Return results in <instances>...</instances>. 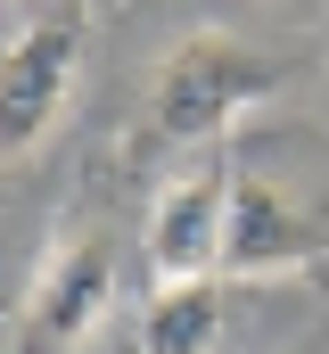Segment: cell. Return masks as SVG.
Wrapping results in <instances>:
<instances>
[{"instance_id": "1", "label": "cell", "mask_w": 329, "mask_h": 354, "mask_svg": "<svg viewBox=\"0 0 329 354\" xmlns=\"http://www.w3.org/2000/svg\"><path fill=\"white\" fill-rule=\"evenodd\" d=\"M280 91H288V58L280 50L239 41L223 25H198L149 75V107L140 115H149V140H164V149H214L239 115H255Z\"/></svg>"}, {"instance_id": "2", "label": "cell", "mask_w": 329, "mask_h": 354, "mask_svg": "<svg viewBox=\"0 0 329 354\" xmlns=\"http://www.w3.org/2000/svg\"><path fill=\"white\" fill-rule=\"evenodd\" d=\"M82 83V8L25 17L0 50V157H33Z\"/></svg>"}, {"instance_id": "3", "label": "cell", "mask_w": 329, "mask_h": 354, "mask_svg": "<svg viewBox=\"0 0 329 354\" xmlns=\"http://www.w3.org/2000/svg\"><path fill=\"white\" fill-rule=\"evenodd\" d=\"M107 313H115V256L99 231H66L50 239V256L17 305V354H82Z\"/></svg>"}, {"instance_id": "4", "label": "cell", "mask_w": 329, "mask_h": 354, "mask_svg": "<svg viewBox=\"0 0 329 354\" xmlns=\"http://www.w3.org/2000/svg\"><path fill=\"white\" fill-rule=\"evenodd\" d=\"M231 181H239L231 165L198 157V165H181V174L157 189L149 231H140V248H149V280H157V288H173V280H223Z\"/></svg>"}, {"instance_id": "5", "label": "cell", "mask_w": 329, "mask_h": 354, "mask_svg": "<svg viewBox=\"0 0 329 354\" xmlns=\"http://www.w3.org/2000/svg\"><path fill=\"white\" fill-rule=\"evenodd\" d=\"M321 264V223L280 198V181L239 174L231 181V231H223V280H288Z\"/></svg>"}, {"instance_id": "6", "label": "cell", "mask_w": 329, "mask_h": 354, "mask_svg": "<svg viewBox=\"0 0 329 354\" xmlns=\"http://www.w3.org/2000/svg\"><path fill=\"white\" fill-rule=\"evenodd\" d=\"M223 338V280H173L140 305V354H214Z\"/></svg>"}]
</instances>
